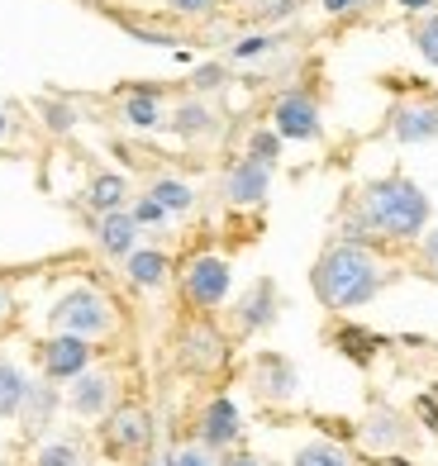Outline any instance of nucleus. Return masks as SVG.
I'll return each instance as SVG.
<instances>
[{
  "instance_id": "nucleus-1",
  "label": "nucleus",
  "mask_w": 438,
  "mask_h": 466,
  "mask_svg": "<svg viewBox=\"0 0 438 466\" xmlns=\"http://www.w3.org/2000/svg\"><path fill=\"white\" fill-rule=\"evenodd\" d=\"M429 219H433V205L424 196V186L410 181L405 172H386L377 181H367L362 190H352V200L343 209V224H339V238L420 243Z\"/></svg>"
},
{
  "instance_id": "nucleus-2",
  "label": "nucleus",
  "mask_w": 438,
  "mask_h": 466,
  "mask_svg": "<svg viewBox=\"0 0 438 466\" xmlns=\"http://www.w3.org/2000/svg\"><path fill=\"white\" fill-rule=\"evenodd\" d=\"M401 277V267H391L377 243H358V238H329L324 252L310 267V290L315 300L333 314H352L372 305L377 295Z\"/></svg>"
},
{
  "instance_id": "nucleus-3",
  "label": "nucleus",
  "mask_w": 438,
  "mask_h": 466,
  "mask_svg": "<svg viewBox=\"0 0 438 466\" xmlns=\"http://www.w3.org/2000/svg\"><path fill=\"white\" fill-rule=\"evenodd\" d=\"M48 329L87 338V343H100V338H110L119 329V309L100 286H67L48 305Z\"/></svg>"
},
{
  "instance_id": "nucleus-4",
  "label": "nucleus",
  "mask_w": 438,
  "mask_h": 466,
  "mask_svg": "<svg viewBox=\"0 0 438 466\" xmlns=\"http://www.w3.org/2000/svg\"><path fill=\"white\" fill-rule=\"evenodd\" d=\"M177 286H181V300L196 314H210L229 300V290H234V262L219 258V252H196V258L177 271Z\"/></svg>"
},
{
  "instance_id": "nucleus-5",
  "label": "nucleus",
  "mask_w": 438,
  "mask_h": 466,
  "mask_svg": "<svg viewBox=\"0 0 438 466\" xmlns=\"http://www.w3.org/2000/svg\"><path fill=\"white\" fill-rule=\"evenodd\" d=\"M272 129L286 138V143H320L324 138V110H320V100L300 91V86H290L272 100Z\"/></svg>"
},
{
  "instance_id": "nucleus-6",
  "label": "nucleus",
  "mask_w": 438,
  "mask_h": 466,
  "mask_svg": "<svg viewBox=\"0 0 438 466\" xmlns=\"http://www.w3.org/2000/svg\"><path fill=\"white\" fill-rule=\"evenodd\" d=\"M272 177H277V167H267L258 157H234L224 167V177H219V196L229 209H258L267 205V196H272Z\"/></svg>"
},
{
  "instance_id": "nucleus-7",
  "label": "nucleus",
  "mask_w": 438,
  "mask_h": 466,
  "mask_svg": "<svg viewBox=\"0 0 438 466\" xmlns=\"http://www.w3.org/2000/svg\"><path fill=\"white\" fill-rule=\"evenodd\" d=\"M153 414L138 405H115L100 423V442H106L110 457H143L153 448Z\"/></svg>"
},
{
  "instance_id": "nucleus-8",
  "label": "nucleus",
  "mask_w": 438,
  "mask_h": 466,
  "mask_svg": "<svg viewBox=\"0 0 438 466\" xmlns=\"http://www.w3.org/2000/svg\"><path fill=\"white\" fill-rule=\"evenodd\" d=\"M177 362L191 376H215L229 362V338L210 319H191L177 333Z\"/></svg>"
},
{
  "instance_id": "nucleus-9",
  "label": "nucleus",
  "mask_w": 438,
  "mask_h": 466,
  "mask_svg": "<svg viewBox=\"0 0 438 466\" xmlns=\"http://www.w3.org/2000/svg\"><path fill=\"white\" fill-rule=\"evenodd\" d=\"M386 138L391 143H405V147H420L438 138V100L433 96H410V100H395L386 110Z\"/></svg>"
},
{
  "instance_id": "nucleus-10",
  "label": "nucleus",
  "mask_w": 438,
  "mask_h": 466,
  "mask_svg": "<svg viewBox=\"0 0 438 466\" xmlns=\"http://www.w3.org/2000/svg\"><path fill=\"white\" fill-rule=\"evenodd\" d=\"M248 386H253V395L262 405H290L300 395V371L281 352H258L248 362Z\"/></svg>"
},
{
  "instance_id": "nucleus-11",
  "label": "nucleus",
  "mask_w": 438,
  "mask_h": 466,
  "mask_svg": "<svg viewBox=\"0 0 438 466\" xmlns=\"http://www.w3.org/2000/svg\"><path fill=\"white\" fill-rule=\"evenodd\" d=\"M277 319H281V286L272 277L248 281L243 295L234 300V333L253 338V333H267Z\"/></svg>"
},
{
  "instance_id": "nucleus-12",
  "label": "nucleus",
  "mask_w": 438,
  "mask_h": 466,
  "mask_svg": "<svg viewBox=\"0 0 438 466\" xmlns=\"http://www.w3.org/2000/svg\"><path fill=\"white\" fill-rule=\"evenodd\" d=\"M243 438V414L229 395H210L196 414V442L210 452H229Z\"/></svg>"
},
{
  "instance_id": "nucleus-13",
  "label": "nucleus",
  "mask_w": 438,
  "mask_h": 466,
  "mask_svg": "<svg viewBox=\"0 0 438 466\" xmlns=\"http://www.w3.org/2000/svg\"><path fill=\"white\" fill-rule=\"evenodd\" d=\"M91 357H96V348L87 338H72V333H53L38 343V367H44V376L57 380V386L62 380H76L81 371H91Z\"/></svg>"
},
{
  "instance_id": "nucleus-14",
  "label": "nucleus",
  "mask_w": 438,
  "mask_h": 466,
  "mask_svg": "<svg viewBox=\"0 0 438 466\" xmlns=\"http://www.w3.org/2000/svg\"><path fill=\"white\" fill-rule=\"evenodd\" d=\"M67 410L76 419H106L115 410V376L110 371H81L67 380Z\"/></svg>"
},
{
  "instance_id": "nucleus-15",
  "label": "nucleus",
  "mask_w": 438,
  "mask_h": 466,
  "mask_svg": "<svg viewBox=\"0 0 438 466\" xmlns=\"http://www.w3.org/2000/svg\"><path fill=\"white\" fill-rule=\"evenodd\" d=\"M167 129H172L181 143H200L219 134V110L205 96H186L177 110H167Z\"/></svg>"
},
{
  "instance_id": "nucleus-16",
  "label": "nucleus",
  "mask_w": 438,
  "mask_h": 466,
  "mask_svg": "<svg viewBox=\"0 0 438 466\" xmlns=\"http://www.w3.org/2000/svg\"><path fill=\"white\" fill-rule=\"evenodd\" d=\"M91 233H96V248L106 252V258H115V262L129 258V252L138 248V238H143V228L134 224L129 209H115V215H96V219H91Z\"/></svg>"
},
{
  "instance_id": "nucleus-17",
  "label": "nucleus",
  "mask_w": 438,
  "mask_h": 466,
  "mask_svg": "<svg viewBox=\"0 0 438 466\" xmlns=\"http://www.w3.org/2000/svg\"><path fill=\"white\" fill-rule=\"evenodd\" d=\"M119 119L138 134H158L167 129V105H162V91L158 86H134L119 96Z\"/></svg>"
},
{
  "instance_id": "nucleus-18",
  "label": "nucleus",
  "mask_w": 438,
  "mask_h": 466,
  "mask_svg": "<svg viewBox=\"0 0 438 466\" xmlns=\"http://www.w3.org/2000/svg\"><path fill=\"white\" fill-rule=\"evenodd\" d=\"M62 405H67V400L57 395V380H48V376H44V380H29L25 410H19V423H25V433H29V438H38V433H48Z\"/></svg>"
},
{
  "instance_id": "nucleus-19",
  "label": "nucleus",
  "mask_w": 438,
  "mask_h": 466,
  "mask_svg": "<svg viewBox=\"0 0 438 466\" xmlns=\"http://www.w3.org/2000/svg\"><path fill=\"white\" fill-rule=\"evenodd\" d=\"M124 277H129L134 290H162L172 281V258H167L162 248H134L129 258H124Z\"/></svg>"
},
{
  "instance_id": "nucleus-20",
  "label": "nucleus",
  "mask_w": 438,
  "mask_h": 466,
  "mask_svg": "<svg viewBox=\"0 0 438 466\" xmlns=\"http://www.w3.org/2000/svg\"><path fill=\"white\" fill-rule=\"evenodd\" d=\"M81 200H87L91 215H115V209H129L134 190H129V177L124 172H96L81 190Z\"/></svg>"
},
{
  "instance_id": "nucleus-21",
  "label": "nucleus",
  "mask_w": 438,
  "mask_h": 466,
  "mask_svg": "<svg viewBox=\"0 0 438 466\" xmlns=\"http://www.w3.org/2000/svg\"><path fill=\"white\" fill-rule=\"evenodd\" d=\"M143 190H148V196L167 209V215H191V209L200 205V190L191 186V181H186V177H153L148 186H143Z\"/></svg>"
},
{
  "instance_id": "nucleus-22",
  "label": "nucleus",
  "mask_w": 438,
  "mask_h": 466,
  "mask_svg": "<svg viewBox=\"0 0 438 466\" xmlns=\"http://www.w3.org/2000/svg\"><path fill=\"white\" fill-rule=\"evenodd\" d=\"M290 466H362L358 457H352V448H343V442H329V438H310L305 448L290 457Z\"/></svg>"
},
{
  "instance_id": "nucleus-23",
  "label": "nucleus",
  "mask_w": 438,
  "mask_h": 466,
  "mask_svg": "<svg viewBox=\"0 0 438 466\" xmlns=\"http://www.w3.org/2000/svg\"><path fill=\"white\" fill-rule=\"evenodd\" d=\"M25 395H29V376L19 371L15 362L0 357V419H19L25 410Z\"/></svg>"
},
{
  "instance_id": "nucleus-24",
  "label": "nucleus",
  "mask_w": 438,
  "mask_h": 466,
  "mask_svg": "<svg viewBox=\"0 0 438 466\" xmlns=\"http://www.w3.org/2000/svg\"><path fill=\"white\" fill-rule=\"evenodd\" d=\"M405 419L401 414H391V410H382V414H372L367 423H362V438H367V448H377V452H391L395 442H405Z\"/></svg>"
},
{
  "instance_id": "nucleus-25",
  "label": "nucleus",
  "mask_w": 438,
  "mask_h": 466,
  "mask_svg": "<svg viewBox=\"0 0 438 466\" xmlns=\"http://www.w3.org/2000/svg\"><path fill=\"white\" fill-rule=\"evenodd\" d=\"M38 119H44V129H48V134H57V138H67V134L76 129V124H81L76 105H67V100H53V96L38 100Z\"/></svg>"
},
{
  "instance_id": "nucleus-26",
  "label": "nucleus",
  "mask_w": 438,
  "mask_h": 466,
  "mask_svg": "<svg viewBox=\"0 0 438 466\" xmlns=\"http://www.w3.org/2000/svg\"><path fill=\"white\" fill-rule=\"evenodd\" d=\"M281 48V38L272 29H258V34H243L234 48H229V62H258V57H272Z\"/></svg>"
},
{
  "instance_id": "nucleus-27",
  "label": "nucleus",
  "mask_w": 438,
  "mask_h": 466,
  "mask_svg": "<svg viewBox=\"0 0 438 466\" xmlns=\"http://www.w3.org/2000/svg\"><path fill=\"white\" fill-rule=\"evenodd\" d=\"M410 44H414V53H420L429 67L438 72V10H429V15H420L414 19V29H410Z\"/></svg>"
},
{
  "instance_id": "nucleus-28",
  "label": "nucleus",
  "mask_w": 438,
  "mask_h": 466,
  "mask_svg": "<svg viewBox=\"0 0 438 466\" xmlns=\"http://www.w3.org/2000/svg\"><path fill=\"white\" fill-rule=\"evenodd\" d=\"M281 147H286V138L272 129V124H262V129L248 134L243 153H248V157H258V162H267V167H277V162H281Z\"/></svg>"
},
{
  "instance_id": "nucleus-29",
  "label": "nucleus",
  "mask_w": 438,
  "mask_h": 466,
  "mask_svg": "<svg viewBox=\"0 0 438 466\" xmlns=\"http://www.w3.org/2000/svg\"><path fill=\"white\" fill-rule=\"evenodd\" d=\"M34 466H91V461H87V452H81L76 442L53 438V442H44V448L34 452Z\"/></svg>"
},
{
  "instance_id": "nucleus-30",
  "label": "nucleus",
  "mask_w": 438,
  "mask_h": 466,
  "mask_svg": "<svg viewBox=\"0 0 438 466\" xmlns=\"http://www.w3.org/2000/svg\"><path fill=\"white\" fill-rule=\"evenodd\" d=\"M229 86V62H200L191 72V96H215Z\"/></svg>"
},
{
  "instance_id": "nucleus-31",
  "label": "nucleus",
  "mask_w": 438,
  "mask_h": 466,
  "mask_svg": "<svg viewBox=\"0 0 438 466\" xmlns=\"http://www.w3.org/2000/svg\"><path fill=\"white\" fill-rule=\"evenodd\" d=\"M129 215H134V224H138L143 233H148V228H167V224H172V215H167V209H162V205L148 196V190L129 200Z\"/></svg>"
},
{
  "instance_id": "nucleus-32",
  "label": "nucleus",
  "mask_w": 438,
  "mask_h": 466,
  "mask_svg": "<svg viewBox=\"0 0 438 466\" xmlns=\"http://www.w3.org/2000/svg\"><path fill=\"white\" fill-rule=\"evenodd\" d=\"M162 466H219V452L200 448V442H186V448H172V452H167Z\"/></svg>"
},
{
  "instance_id": "nucleus-33",
  "label": "nucleus",
  "mask_w": 438,
  "mask_h": 466,
  "mask_svg": "<svg viewBox=\"0 0 438 466\" xmlns=\"http://www.w3.org/2000/svg\"><path fill=\"white\" fill-rule=\"evenodd\" d=\"M296 10H300V0H253V19L267 25V29L281 25V19H290Z\"/></svg>"
},
{
  "instance_id": "nucleus-34",
  "label": "nucleus",
  "mask_w": 438,
  "mask_h": 466,
  "mask_svg": "<svg viewBox=\"0 0 438 466\" xmlns=\"http://www.w3.org/2000/svg\"><path fill=\"white\" fill-rule=\"evenodd\" d=\"M414 262H420V271H424L429 281H438V224H433V228H424V238H420V258H414Z\"/></svg>"
},
{
  "instance_id": "nucleus-35",
  "label": "nucleus",
  "mask_w": 438,
  "mask_h": 466,
  "mask_svg": "<svg viewBox=\"0 0 438 466\" xmlns=\"http://www.w3.org/2000/svg\"><path fill=\"white\" fill-rule=\"evenodd\" d=\"M219 5V0H167V10H172L177 19H205Z\"/></svg>"
},
{
  "instance_id": "nucleus-36",
  "label": "nucleus",
  "mask_w": 438,
  "mask_h": 466,
  "mask_svg": "<svg viewBox=\"0 0 438 466\" xmlns=\"http://www.w3.org/2000/svg\"><path fill=\"white\" fill-rule=\"evenodd\" d=\"M320 10L329 19H343V15H358V0H320Z\"/></svg>"
},
{
  "instance_id": "nucleus-37",
  "label": "nucleus",
  "mask_w": 438,
  "mask_h": 466,
  "mask_svg": "<svg viewBox=\"0 0 438 466\" xmlns=\"http://www.w3.org/2000/svg\"><path fill=\"white\" fill-rule=\"evenodd\" d=\"M219 466H267V461H262L258 452H224Z\"/></svg>"
},
{
  "instance_id": "nucleus-38",
  "label": "nucleus",
  "mask_w": 438,
  "mask_h": 466,
  "mask_svg": "<svg viewBox=\"0 0 438 466\" xmlns=\"http://www.w3.org/2000/svg\"><path fill=\"white\" fill-rule=\"evenodd\" d=\"M391 5H401L405 15H414V19H420V15H429V10H438V0H391Z\"/></svg>"
},
{
  "instance_id": "nucleus-39",
  "label": "nucleus",
  "mask_w": 438,
  "mask_h": 466,
  "mask_svg": "<svg viewBox=\"0 0 438 466\" xmlns=\"http://www.w3.org/2000/svg\"><path fill=\"white\" fill-rule=\"evenodd\" d=\"M10 309H15V295H10L5 286H0V319H5V314H10Z\"/></svg>"
},
{
  "instance_id": "nucleus-40",
  "label": "nucleus",
  "mask_w": 438,
  "mask_h": 466,
  "mask_svg": "<svg viewBox=\"0 0 438 466\" xmlns=\"http://www.w3.org/2000/svg\"><path fill=\"white\" fill-rule=\"evenodd\" d=\"M10 129H15V119H10L5 110H0V138H10Z\"/></svg>"
},
{
  "instance_id": "nucleus-41",
  "label": "nucleus",
  "mask_w": 438,
  "mask_h": 466,
  "mask_svg": "<svg viewBox=\"0 0 438 466\" xmlns=\"http://www.w3.org/2000/svg\"><path fill=\"white\" fill-rule=\"evenodd\" d=\"M372 5H382V0H358V10H372Z\"/></svg>"
},
{
  "instance_id": "nucleus-42",
  "label": "nucleus",
  "mask_w": 438,
  "mask_h": 466,
  "mask_svg": "<svg viewBox=\"0 0 438 466\" xmlns=\"http://www.w3.org/2000/svg\"><path fill=\"white\" fill-rule=\"evenodd\" d=\"M224 5H253V0H224Z\"/></svg>"
},
{
  "instance_id": "nucleus-43",
  "label": "nucleus",
  "mask_w": 438,
  "mask_h": 466,
  "mask_svg": "<svg viewBox=\"0 0 438 466\" xmlns=\"http://www.w3.org/2000/svg\"><path fill=\"white\" fill-rule=\"evenodd\" d=\"M138 5H158V0H138Z\"/></svg>"
},
{
  "instance_id": "nucleus-44",
  "label": "nucleus",
  "mask_w": 438,
  "mask_h": 466,
  "mask_svg": "<svg viewBox=\"0 0 438 466\" xmlns=\"http://www.w3.org/2000/svg\"><path fill=\"white\" fill-rule=\"evenodd\" d=\"M143 466H162V461H143Z\"/></svg>"
}]
</instances>
